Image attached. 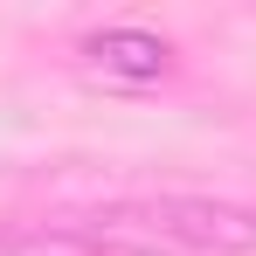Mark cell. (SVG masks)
<instances>
[{"label":"cell","mask_w":256,"mask_h":256,"mask_svg":"<svg viewBox=\"0 0 256 256\" xmlns=\"http://www.w3.org/2000/svg\"><path fill=\"white\" fill-rule=\"evenodd\" d=\"M84 56L104 76H118V84H160L173 70V48L160 35H146V28H97L84 42Z\"/></svg>","instance_id":"2"},{"label":"cell","mask_w":256,"mask_h":256,"mask_svg":"<svg viewBox=\"0 0 256 256\" xmlns=\"http://www.w3.org/2000/svg\"><path fill=\"white\" fill-rule=\"evenodd\" d=\"M70 236L97 256H242L256 250V208L236 201H201V194H166V201H118Z\"/></svg>","instance_id":"1"}]
</instances>
